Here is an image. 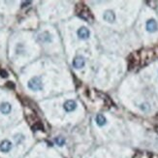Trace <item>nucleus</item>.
<instances>
[{
  "label": "nucleus",
  "mask_w": 158,
  "mask_h": 158,
  "mask_svg": "<svg viewBox=\"0 0 158 158\" xmlns=\"http://www.w3.org/2000/svg\"><path fill=\"white\" fill-rule=\"evenodd\" d=\"M77 14H78V16L82 19H85L86 20V22H89L91 19H92V16H91V13L90 11L88 10L87 7L85 5V4H82V5H80L79 6V8L77 10Z\"/></svg>",
  "instance_id": "nucleus-1"
},
{
  "label": "nucleus",
  "mask_w": 158,
  "mask_h": 158,
  "mask_svg": "<svg viewBox=\"0 0 158 158\" xmlns=\"http://www.w3.org/2000/svg\"><path fill=\"white\" fill-rule=\"evenodd\" d=\"M27 86H28L31 90L37 91V90H41L43 87L42 85V81L39 77H33L32 79H30L28 81V84H27Z\"/></svg>",
  "instance_id": "nucleus-2"
},
{
  "label": "nucleus",
  "mask_w": 158,
  "mask_h": 158,
  "mask_svg": "<svg viewBox=\"0 0 158 158\" xmlns=\"http://www.w3.org/2000/svg\"><path fill=\"white\" fill-rule=\"evenodd\" d=\"M85 60L81 56H76L73 60V66L74 68H76V69H81V68L85 66Z\"/></svg>",
  "instance_id": "nucleus-3"
},
{
  "label": "nucleus",
  "mask_w": 158,
  "mask_h": 158,
  "mask_svg": "<svg viewBox=\"0 0 158 158\" xmlns=\"http://www.w3.org/2000/svg\"><path fill=\"white\" fill-rule=\"evenodd\" d=\"M146 27H147V30L150 33H153L157 30L158 28V24L156 23L155 19H148L147 23H146Z\"/></svg>",
  "instance_id": "nucleus-4"
},
{
  "label": "nucleus",
  "mask_w": 158,
  "mask_h": 158,
  "mask_svg": "<svg viewBox=\"0 0 158 158\" xmlns=\"http://www.w3.org/2000/svg\"><path fill=\"white\" fill-rule=\"evenodd\" d=\"M89 35H90V32H89V30L86 28V27H85V26L81 27V28L78 30V36L81 40H86V39H88L89 38Z\"/></svg>",
  "instance_id": "nucleus-5"
},
{
  "label": "nucleus",
  "mask_w": 158,
  "mask_h": 158,
  "mask_svg": "<svg viewBox=\"0 0 158 158\" xmlns=\"http://www.w3.org/2000/svg\"><path fill=\"white\" fill-rule=\"evenodd\" d=\"M76 108H77V103L73 100H68L64 103V110L68 113L75 111Z\"/></svg>",
  "instance_id": "nucleus-6"
},
{
  "label": "nucleus",
  "mask_w": 158,
  "mask_h": 158,
  "mask_svg": "<svg viewBox=\"0 0 158 158\" xmlns=\"http://www.w3.org/2000/svg\"><path fill=\"white\" fill-rule=\"evenodd\" d=\"M11 149H12V143L10 141L5 140L0 143V150L2 152H9Z\"/></svg>",
  "instance_id": "nucleus-7"
},
{
  "label": "nucleus",
  "mask_w": 158,
  "mask_h": 158,
  "mask_svg": "<svg viewBox=\"0 0 158 158\" xmlns=\"http://www.w3.org/2000/svg\"><path fill=\"white\" fill-rule=\"evenodd\" d=\"M103 18H104V19L106 20V22L108 23H114V19H115V15L114 13L112 11V10H107L105 13H104V16H103Z\"/></svg>",
  "instance_id": "nucleus-8"
},
{
  "label": "nucleus",
  "mask_w": 158,
  "mask_h": 158,
  "mask_svg": "<svg viewBox=\"0 0 158 158\" xmlns=\"http://www.w3.org/2000/svg\"><path fill=\"white\" fill-rule=\"evenodd\" d=\"M12 111V106L10 103L8 102H4L0 105V112L4 114H10V112Z\"/></svg>",
  "instance_id": "nucleus-9"
},
{
  "label": "nucleus",
  "mask_w": 158,
  "mask_h": 158,
  "mask_svg": "<svg viewBox=\"0 0 158 158\" xmlns=\"http://www.w3.org/2000/svg\"><path fill=\"white\" fill-rule=\"evenodd\" d=\"M95 120H96V123H97V125L98 126H101V127L104 126L106 124V122H107L106 118L103 114H98L97 115H96Z\"/></svg>",
  "instance_id": "nucleus-10"
},
{
  "label": "nucleus",
  "mask_w": 158,
  "mask_h": 158,
  "mask_svg": "<svg viewBox=\"0 0 158 158\" xmlns=\"http://www.w3.org/2000/svg\"><path fill=\"white\" fill-rule=\"evenodd\" d=\"M54 142H56V143L57 146L62 147L65 143V139L62 138V137H57V138H56V140H54Z\"/></svg>",
  "instance_id": "nucleus-11"
},
{
  "label": "nucleus",
  "mask_w": 158,
  "mask_h": 158,
  "mask_svg": "<svg viewBox=\"0 0 158 158\" xmlns=\"http://www.w3.org/2000/svg\"><path fill=\"white\" fill-rule=\"evenodd\" d=\"M0 77H1V78H7V77H8V73H7L5 70H1V71H0Z\"/></svg>",
  "instance_id": "nucleus-12"
}]
</instances>
